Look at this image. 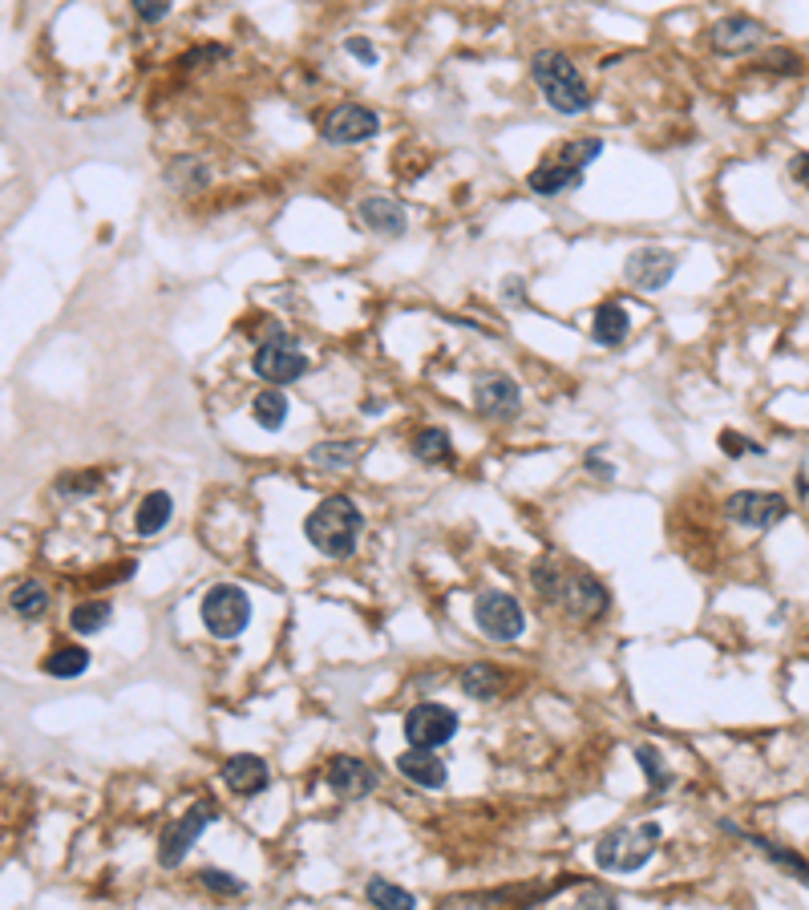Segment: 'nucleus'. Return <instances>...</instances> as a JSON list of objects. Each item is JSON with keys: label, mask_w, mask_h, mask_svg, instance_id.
I'll return each mask as SVG.
<instances>
[{"label": "nucleus", "mask_w": 809, "mask_h": 910, "mask_svg": "<svg viewBox=\"0 0 809 910\" xmlns=\"http://www.w3.org/2000/svg\"><path fill=\"white\" fill-rule=\"evenodd\" d=\"M9 607H13L21 619H41V615L49 612V591H45V583H37V579H25V583H16Z\"/></svg>", "instance_id": "a878e982"}, {"label": "nucleus", "mask_w": 809, "mask_h": 910, "mask_svg": "<svg viewBox=\"0 0 809 910\" xmlns=\"http://www.w3.org/2000/svg\"><path fill=\"white\" fill-rule=\"evenodd\" d=\"M530 77H535V86H539V94L554 114H587L591 101H596L587 82H583V73L575 70V61L559 49H539L530 61Z\"/></svg>", "instance_id": "7ed1b4c3"}, {"label": "nucleus", "mask_w": 809, "mask_h": 910, "mask_svg": "<svg viewBox=\"0 0 809 910\" xmlns=\"http://www.w3.org/2000/svg\"><path fill=\"white\" fill-rule=\"evenodd\" d=\"M365 898H369L372 907H384V910H409V907H417V898H413L405 886H393L389 878H372L369 886H365Z\"/></svg>", "instance_id": "c756f323"}, {"label": "nucleus", "mask_w": 809, "mask_h": 910, "mask_svg": "<svg viewBox=\"0 0 809 910\" xmlns=\"http://www.w3.org/2000/svg\"><path fill=\"white\" fill-rule=\"evenodd\" d=\"M627 332H632V320H627L624 308L620 304H599L596 316H591V336H596V344L615 348V344L627 341Z\"/></svg>", "instance_id": "412c9836"}, {"label": "nucleus", "mask_w": 809, "mask_h": 910, "mask_svg": "<svg viewBox=\"0 0 809 910\" xmlns=\"http://www.w3.org/2000/svg\"><path fill=\"white\" fill-rule=\"evenodd\" d=\"M583 183V171H575V167H567V162H542V167H535V171L526 174V186L535 190V195H542V199H559V195H567V190H575V186Z\"/></svg>", "instance_id": "6ab92c4d"}, {"label": "nucleus", "mask_w": 809, "mask_h": 910, "mask_svg": "<svg viewBox=\"0 0 809 910\" xmlns=\"http://www.w3.org/2000/svg\"><path fill=\"white\" fill-rule=\"evenodd\" d=\"M365 530V514L348 494H328L304 522V534L320 555L328 558H348L356 551V539Z\"/></svg>", "instance_id": "f03ea898"}, {"label": "nucleus", "mask_w": 809, "mask_h": 910, "mask_svg": "<svg viewBox=\"0 0 809 910\" xmlns=\"http://www.w3.org/2000/svg\"><path fill=\"white\" fill-rule=\"evenodd\" d=\"M356 214H360V223L369 231H377V235H405V228H409V211L401 207L397 199H389V195H369V199H360V207H356Z\"/></svg>", "instance_id": "f3484780"}, {"label": "nucleus", "mask_w": 809, "mask_h": 910, "mask_svg": "<svg viewBox=\"0 0 809 910\" xmlns=\"http://www.w3.org/2000/svg\"><path fill=\"white\" fill-rule=\"evenodd\" d=\"M98 485H101V474L98 470L65 474V478H58V494H65V499H73V494H94Z\"/></svg>", "instance_id": "c9c22d12"}, {"label": "nucleus", "mask_w": 809, "mask_h": 910, "mask_svg": "<svg viewBox=\"0 0 809 910\" xmlns=\"http://www.w3.org/2000/svg\"><path fill=\"white\" fill-rule=\"evenodd\" d=\"M660 841V825L639 822V825H615L596 841V866L608 874H632V870L648 866V858L655 853Z\"/></svg>", "instance_id": "20e7f679"}, {"label": "nucleus", "mask_w": 809, "mask_h": 910, "mask_svg": "<svg viewBox=\"0 0 809 910\" xmlns=\"http://www.w3.org/2000/svg\"><path fill=\"white\" fill-rule=\"evenodd\" d=\"M199 882L211 890V895H243V878H235V874H228V870H214V866H207L199 874Z\"/></svg>", "instance_id": "f704fd0d"}, {"label": "nucleus", "mask_w": 809, "mask_h": 910, "mask_svg": "<svg viewBox=\"0 0 809 910\" xmlns=\"http://www.w3.org/2000/svg\"><path fill=\"white\" fill-rule=\"evenodd\" d=\"M757 65L765 73H781V77H797L801 73V58H797L794 49H769V53H761Z\"/></svg>", "instance_id": "72a5a7b5"}, {"label": "nucleus", "mask_w": 809, "mask_h": 910, "mask_svg": "<svg viewBox=\"0 0 809 910\" xmlns=\"http://www.w3.org/2000/svg\"><path fill=\"white\" fill-rule=\"evenodd\" d=\"M530 579H535V587H539V595L547 603L563 607L567 615L596 619V615L608 612V591H603V583L579 567H567L559 558H542L539 567L530 570Z\"/></svg>", "instance_id": "f257e3e1"}, {"label": "nucleus", "mask_w": 809, "mask_h": 910, "mask_svg": "<svg viewBox=\"0 0 809 910\" xmlns=\"http://www.w3.org/2000/svg\"><path fill=\"white\" fill-rule=\"evenodd\" d=\"M41 668L49 676H58V680H73V676H82L89 668V652L86 648H58L53 655H45Z\"/></svg>", "instance_id": "c85d7f7f"}, {"label": "nucleus", "mask_w": 809, "mask_h": 910, "mask_svg": "<svg viewBox=\"0 0 809 910\" xmlns=\"http://www.w3.org/2000/svg\"><path fill=\"white\" fill-rule=\"evenodd\" d=\"M462 692L469 700H494L502 692V672L494 664H469L462 672Z\"/></svg>", "instance_id": "b1692460"}, {"label": "nucleus", "mask_w": 809, "mask_h": 910, "mask_svg": "<svg viewBox=\"0 0 809 910\" xmlns=\"http://www.w3.org/2000/svg\"><path fill=\"white\" fill-rule=\"evenodd\" d=\"M474 624L490 640L511 643L526 631V612L523 603L514 595H506V591H482V595L474 599Z\"/></svg>", "instance_id": "0eeeda50"}, {"label": "nucleus", "mask_w": 809, "mask_h": 910, "mask_svg": "<svg viewBox=\"0 0 809 910\" xmlns=\"http://www.w3.org/2000/svg\"><path fill=\"white\" fill-rule=\"evenodd\" d=\"M365 441H320V445H312V454H308V462H312L316 470L324 474H341V470H353V466H360V457H365Z\"/></svg>", "instance_id": "aec40b11"}, {"label": "nucleus", "mask_w": 809, "mask_h": 910, "mask_svg": "<svg viewBox=\"0 0 809 910\" xmlns=\"http://www.w3.org/2000/svg\"><path fill=\"white\" fill-rule=\"evenodd\" d=\"M324 782L341 797H369L377 789V768H369L356 757H332L324 768Z\"/></svg>", "instance_id": "2eb2a0df"}, {"label": "nucleus", "mask_w": 809, "mask_h": 910, "mask_svg": "<svg viewBox=\"0 0 809 910\" xmlns=\"http://www.w3.org/2000/svg\"><path fill=\"white\" fill-rule=\"evenodd\" d=\"M789 171H794V179L809 190V155H794V162H789Z\"/></svg>", "instance_id": "ea45409f"}, {"label": "nucleus", "mask_w": 809, "mask_h": 910, "mask_svg": "<svg viewBox=\"0 0 809 910\" xmlns=\"http://www.w3.org/2000/svg\"><path fill=\"white\" fill-rule=\"evenodd\" d=\"M506 299H511V304H526L523 280H518V275H511V280H506Z\"/></svg>", "instance_id": "a19ab883"}, {"label": "nucleus", "mask_w": 809, "mask_h": 910, "mask_svg": "<svg viewBox=\"0 0 809 910\" xmlns=\"http://www.w3.org/2000/svg\"><path fill=\"white\" fill-rule=\"evenodd\" d=\"M130 4H134V13L143 16V21H150V25L171 13V0H130Z\"/></svg>", "instance_id": "4c0bfd02"}, {"label": "nucleus", "mask_w": 809, "mask_h": 910, "mask_svg": "<svg viewBox=\"0 0 809 910\" xmlns=\"http://www.w3.org/2000/svg\"><path fill=\"white\" fill-rule=\"evenodd\" d=\"M676 268H681V259L672 256V251H664V247H636L624 263V280L636 287V292H648V296H652V292H664V287L672 284Z\"/></svg>", "instance_id": "9d476101"}, {"label": "nucleus", "mask_w": 809, "mask_h": 910, "mask_svg": "<svg viewBox=\"0 0 809 910\" xmlns=\"http://www.w3.org/2000/svg\"><path fill=\"white\" fill-rule=\"evenodd\" d=\"M709 41L721 58H740V53L761 49V41H765V25H761L757 16H745V13L721 16V21L712 25Z\"/></svg>", "instance_id": "ddd939ff"}, {"label": "nucleus", "mask_w": 809, "mask_h": 910, "mask_svg": "<svg viewBox=\"0 0 809 910\" xmlns=\"http://www.w3.org/2000/svg\"><path fill=\"white\" fill-rule=\"evenodd\" d=\"M397 768L405 782H413L417 789H441L445 785V765H441V757L433 753V749H417L413 745L409 753L397 757Z\"/></svg>", "instance_id": "a211bd4d"}, {"label": "nucleus", "mask_w": 809, "mask_h": 910, "mask_svg": "<svg viewBox=\"0 0 809 910\" xmlns=\"http://www.w3.org/2000/svg\"><path fill=\"white\" fill-rule=\"evenodd\" d=\"M211 822H219V806H214V801H199V806H191V810L183 813V822L171 825V829L162 834V841H158V862H162L167 870L179 866L186 853H191L195 838H199Z\"/></svg>", "instance_id": "1a4fd4ad"}, {"label": "nucleus", "mask_w": 809, "mask_h": 910, "mask_svg": "<svg viewBox=\"0 0 809 910\" xmlns=\"http://www.w3.org/2000/svg\"><path fill=\"white\" fill-rule=\"evenodd\" d=\"M596 454H599V450H596ZM596 454H587V470L599 474V478H615V470H611V466H603Z\"/></svg>", "instance_id": "79ce46f5"}, {"label": "nucleus", "mask_w": 809, "mask_h": 910, "mask_svg": "<svg viewBox=\"0 0 809 910\" xmlns=\"http://www.w3.org/2000/svg\"><path fill=\"white\" fill-rule=\"evenodd\" d=\"M344 49H348L353 58L365 61V65H377V49H372V45L365 41V37H348V45H344Z\"/></svg>", "instance_id": "58836bf2"}, {"label": "nucleus", "mask_w": 809, "mask_h": 910, "mask_svg": "<svg viewBox=\"0 0 809 910\" xmlns=\"http://www.w3.org/2000/svg\"><path fill=\"white\" fill-rule=\"evenodd\" d=\"M252 365H256V372L268 384H292L308 372V356L299 353V344L287 336L284 328H263Z\"/></svg>", "instance_id": "39448f33"}, {"label": "nucleus", "mask_w": 809, "mask_h": 910, "mask_svg": "<svg viewBox=\"0 0 809 910\" xmlns=\"http://www.w3.org/2000/svg\"><path fill=\"white\" fill-rule=\"evenodd\" d=\"M752 846L761 853H769V862H777V866H785L789 874H794L801 886H809V862L801 858V853H794V850H785V846H777V841H769V838H749Z\"/></svg>", "instance_id": "7c9ffc66"}, {"label": "nucleus", "mask_w": 809, "mask_h": 910, "mask_svg": "<svg viewBox=\"0 0 809 910\" xmlns=\"http://www.w3.org/2000/svg\"><path fill=\"white\" fill-rule=\"evenodd\" d=\"M724 514H728V518H733L737 527H745V530H769V527H777V522H785V518H789V502L781 499V494L740 490V494H733V499H728Z\"/></svg>", "instance_id": "9b49d317"}, {"label": "nucleus", "mask_w": 809, "mask_h": 910, "mask_svg": "<svg viewBox=\"0 0 809 910\" xmlns=\"http://www.w3.org/2000/svg\"><path fill=\"white\" fill-rule=\"evenodd\" d=\"M474 409L482 413L486 421H511L523 409V389L511 377H486L474 389Z\"/></svg>", "instance_id": "4468645a"}, {"label": "nucleus", "mask_w": 809, "mask_h": 910, "mask_svg": "<svg viewBox=\"0 0 809 910\" xmlns=\"http://www.w3.org/2000/svg\"><path fill=\"white\" fill-rule=\"evenodd\" d=\"M167 183L179 186L183 195H195V190H203V186L211 183V171L203 167L199 158H174L171 167H167Z\"/></svg>", "instance_id": "bb28decb"}, {"label": "nucleus", "mask_w": 809, "mask_h": 910, "mask_svg": "<svg viewBox=\"0 0 809 910\" xmlns=\"http://www.w3.org/2000/svg\"><path fill=\"white\" fill-rule=\"evenodd\" d=\"M413 454H417V462H426V466H445V462H454L450 433H445V429H421V433L413 438Z\"/></svg>", "instance_id": "393cba45"}, {"label": "nucleus", "mask_w": 809, "mask_h": 910, "mask_svg": "<svg viewBox=\"0 0 809 910\" xmlns=\"http://www.w3.org/2000/svg\"><path fill=\"white\" fill-rule=\"evenodd\" d=\"M381 130V118L372 114L369 106H356V101H344V106H332L320 122V138L332 146H356L377 138Z\"/></svg>", "instance_id": "6e6552de"}, {"label": "nucleus", "mask_w": 809, "mask_h": 910, "mask_svg": "<svg viewBox=\"0 0 809 910\" xmlns=\"http://www.w3.org/2000/svg\"><path fill=\"white\" fill-rule=\"evenodd\" d=\"M457 733V712L445 704H417L405 712V740L417 749H438L450 745Z\"/></svg>", "instance_id": "f8f14e48"}, {"label": "nucleus", "mask_w": 809, "mask_h": 910, "mask_svg": "<svg viewBox=\"0 0 809 910\" xmlns=\"http://www.w3.org/2000/svg\"><path fill=\"white\" fill-rule=\"evenodd\" d=\"M721 450L728 457H745V454H765L761 445H752V441H745L740 433H733V429H724L721 433Z\"/></svg>", "instance_id": "e433bc0d"}, {"label": "nucleus", "mask_w": 809, "mask_h": 910, "mask_svg": "<svg viewBox=\"0 0 809 910\" xmlns=\"http://www.w3.org/2000/svg\"><path fill=\"white\" fill-rule=\"evenodd\" d=\"M247 624H252V599L243 595V587L219 583L203 595V627L214 640H235Z\"/></svg>", "instance_id": "423d86ee"}, {"label": "nucleus", "mask_w": 809, "mask_h": 910, "mask_svg": "<svg viewBox=\"0 0 809 910\" xmlns=\"http://www.w3.org/2000/svg\"><path fill=\"white\" fill-rule=\"evenodd\" d=\"M599 155H603V143H599V138H575V143H567L559 150V162H567L575 171H587L591 162H599Z\"/></svg>", "instance_id": "473e14b6"}, {"label": "nucleus", "mask_w": 809, "mask_h": 910, "mask_svg": "<svg viewBox=\"0 0 809 910\" xmlns=\"http://www.w3.org/2000/svg\"><path fill=\"white\" fill-rule=\"evenodd\" d=\"M636 761H639V768L648 773V789H652V794L672 789V773L664 768V761H660V753H655L652 745H636Z\"/></svg>", "instance_id": "2f4dec72"}, {"label": "nucleus", "mask_w": 809, "mask_h": 910, "mask_svg": "<svg viewBox=\"0 0 809 910\" xmlns=\"http://www.w3.org/2000/svg\"><path fill=\"white\" fill-rule=\"evenodd\" d=\"M223 785L235 797H256L271 785V773L256 753H235L223 761Z\"/></svg>", "instance_id": "dca6fc26"}, {"label": "nucleus", "mask_w": 809, "mask_h": 910, "mask_svg": "<svg viewBox=\"0 0 809 910\" xmlns=\"http://www.w3.org/2000/svg\"><path fill=\"white\" fill-rule=\"evenodd\" d=\"M171 514H174V502H171V494L167 490H155V494H146L143 499V506H138V518H134V530L138 534H158V530L171 522Z\"/></svg>", "instance_id": "4be33fe9"}, {"label": "nucleus", "mask_w": 809, "mask_h": 910, "mask_svg": "<svg viewBox=\"0 0 809 910\" xmlns=\"http://www.w3.org/2000/svg\"><path fill=\"white\" fill-rule=\"evenodd\" d=\"M252 417H256L259 429H268V433H275V429H284L287 421V397L280 384H271V389H263L256 401H252Z\"/></svg>", "instance_id": "5701e85b"}, {"label": "nucleus", "mask_w": 809, "mask_h": 910, "mask_svg": "<svg viewBox=\"0 0 809 910\" xmlns=\"http://www.w3.org/2000/svg\"><path fill=\"white\" fill-rule=\"evenodd\" d=\"M110 615H114V607H110V603H101V599H94V603H77L73 615H70V627L77 631V636H98V631H106Z\"/></svg>", "instance_id": "cd10ccee"}]
</instances>
